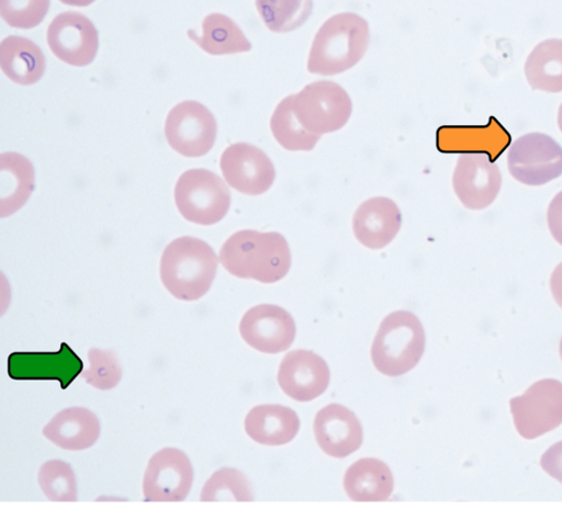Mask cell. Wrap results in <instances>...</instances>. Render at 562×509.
Returning <instances> with one entry per match:
<instances>
[{
  "instance_id": "11",
  "label": "cell",
  "mask_w": 562,
  "mask_h": 509,
  "mask_svg": "<svg viewBox=\"0 0 562 509\" xmlns=\"http://www.w3.org/2000/svg\"><path fill=\"white\" fill-rule=\"evenodd\" d=\"M221 169L232 189L251 196L268 192L277 177L271 159L248 143L227 147L221 159Z\"/></svg>"
},
{
  "instance_id": "8",
  "label": "cell",
  "mask_w": 562,
  "mask_h": 509,
  "mask_svg": "<svg viewBox=\"0 0 562 509\" xmlns=\"http://www.w3.org/2000/svg\"><path fill=\"white\" fill-rule=\"evenodd\" d=\"M518 433L537 439L562 425V383L548 378L532 384L521 396L510 401Z\"/></svg>"
},
{
  "instance_id": "27",
  "label": "cell",
  "mask_w": 562,
  "mask_h": 509,
  "mask_svg": "<svg viewBox=\"0 0 562 509\" xmlns=\"http://www.w3.org/2000/svg\"><path fill=\"white\" fill-rule=\"evenodd\" d=\"M257 11L271 32H293L306 23L313 13V0H256Z\"/></svg>"
},
{
  "instance_id": "26",
  "label": "cell",
  "mask_w": 562,
  "mask_h": 509,
  "mask_svg": "<svg viewBox=\"0 0 562 509\" xmlns=\"http://www.w3.org/2000/svg\"><path fill=\"white\" fill-rule=\"evenodd\" d=\"M2 181L11 182L2 190V217L16 213L31 197L35 189V172L31 161L16 154L2 158Z\"/></svg>"
},
{
  "instance_id": "17",
  "label": "cell",
  "mask_w": 562,
  "mask_h": 509,
  "mask_svg": "<svg viewBox=\"0 0 562 509\" xmlns=\"http://www.w3.org/2000/svg\"><path fill=\"white\" fill-rule=\"evenodd\" d=\"M314 434L322 451L335 459H346L358 452L363 443V428L359 418L338 404L317 412Z\"/></svg>"
},
{
  "instance_id": "19",
  "label": "cell",
  "mask_w": 562,
  "mask_h": 509,
  "mask_svg": "<svg viewBox=\"0 0 562 509\" xmlns=\"http://www.w3.org/2000/svg\"><path fill=\"white\" fill-rule=\"evenodd\" d=\"M401 227L400 207L393 200L382 196L362 203L352 219L355 237L371 250H380L390 246Z\"/></svg>"
},
{
  "instance_id": "33",
  "label": "cell",
  "mask_w": 562,
  "mask_h": 509,
  "mask_svg": "<svg viewBox=\"0 0 562 509\" xmlns=\"http://www.w3.org/2000/svg\"><path fill=\"white\" fill-rule=\"evenodd\" d=\"M542 468L562 484V441L553 444L541 459Z\"/></svg>"
},
{
  "instance_id": "4",
  "label": "cell",
  "mask_w": 562,
  "mask_h": 509,
  "mask_svg": "<svg viewBox=\"0 0 562 509\" xmlns=\"http://www.w3.org/2000/svg\"><path fill=\"white\" fill-rule=\"evenodd\" d=\"M426 349L425 328L409 312L384 318L372 346V362L383 375L398 377L416 367Z\"/></svg>"
},
{
  "instance_id": "34",
  "label": "cell",
  "mask_w": 562,
  "mask_h": 509,
  "mask_svg": "<svg viewBox=\"0 0 562 509\" xmlns=\"http://www.w3.org/2000/svg\"><path fill=\"white\" fill-rule=\"evenodd\" d=\"M548 225L555 241L562 246V191L553 197L549 205Z\"/></svg>"
},
{
  "instance_id": "25",
  "label": "cell",
  "mask_w": 562,
  "mask_h": 509,
  "mask_svg": "<svg viewBox=\"0 0 562 509\" xmlns=\"http://www.w3.org/2000/svg\"><path fill=\"white\" fill-rule=\"evenodd\" d=\"M202 36L190 30L189 37L204 52L211 55L246 53L251 49L243 30L226 15L214 13L202 22Z\"/></svg>"
},
{
  "instance_id": "21",
  "label": "cell",
  "mask_w": 562,
  "mask_h": 509,
  "mask_svg": "<svg viewBox=\"0 0 562 509\" xmlns=\"http://www.w3.org/2000/svg\"><path fill=\"white\" fill-rule=\"evenodd\" d=\"M247 434L262 445H283L291 442L301 429L297 414L281 405H261L246 417Z\"/></svg>"
},
{
  "instance_id": "12",
  "label": "cell",
  "mask_w": 562,
  "mask_h": 509,
  "mask_svg": "<svg viewBox=\"0 0 562 509\" xmlns=\"http://www.w3.org/2000/svg\"><path fill=\"white\" fill-rule=\"evenodd\" d=\"M47 42L57 58L74 67L91 65L99 49L97 27L77 12L57 15L48 27Z\"/></svg>"
},
{
  "instance_id": "30",
  "label": "cell",
  "mask_w": 562,
  "mask_h": 509,
  "mask_svg": "<svg viewBox=\"0 0 562 509\" xmlns=\"http://www.w3.org/2000/svg\"><path fill=\"white\" fill-rule=\"evenodd\" d=\"M38 484L48 500L55 502H75L78 500L76 474L67 462L48 461L38 473Z\"/></svg>"
},
{
  "instance_id": "9",
  "label": "cell",
  "mask_w": 562,
  "mask_h": 509,
  "mask_svg": "<svg viewBox=\"0 0 562 509\" xmlns=\"http://www.w3.org/2000/svg\"><path fill=\"white\" fill-rule=\"evenodd\" d=\"M165 133L173 151L187 158H200L212 151L217 137V123L204 105L187 101L169 112Z\"/></svg>"
},
{
  "instance_id": "14",
  "label": "cell",
  "mask_w": 562,
  "mask_h": 509,
  "mask_svg": "<svg viewBox=\"0 0 562 509\" xmlns=\"http://www.w3.org/2000/svg\"><path fill=\"white\" fill-rule=\"evenodd\" d=\"M502 186V174L497 165L487 155L465 154L457 163L453 189L469 210H484L497 197Z\"/></svg>"
},
{
  "instance_id": "22",
  "label": "cell",
  "mask_w": 562,
  "mask_h": 509,
  "mask_svg": "<svg viewBox=\"0 0 562 509\" xmlns=\"http://www.w3.org/2000/svg\"><path fill=\"white\" fill-rule=\"evenodd\" d=\"M344 486L353 501H386L394 491V476L387 464L375 459H363L347 470Z\"/></svg>"
},
{
  "instance_id": "16",
  "label": "cell",
  "mask_w": 562,
  "mask_h": 509,
  "mask_svg": "<svg viewBox=\"0 0 562 509\" xmlns=\"http://www.w3.org/2000/svg\"><path fill=\"white\" fill-rule=\"evenodd\" d=\"M240 335L245 342L262 353L276 354L286 351L295 338L292 316L274 305H260L246 313L240 323Z\"/></svg>"
},
{
  "instance_id": "2",
  "label": "cell",
  "mask_w": 562,
  "mask_h": 509,
  "mask_svg": "<svg viewBox=\"0 0 562 509\" xmlns=\"http://www.w3.org/2000/svg\"><path fill=\"white\" fill-rule=\"evenodd\" d=\"M218 258L202 239L184 236L164 251L160 278L167 291L182 302H196L211 290L217 274Z\"/></svg>"
},
{
  "instance_id": "36",
  "label": "cell",
  "mask_w": 562,
  "mask_h": 509,
  "mask_svg": "<svg viewBox=\"0 0 562 509\" xmlns=\"http://www.w3.org/2000/svg\"><path fill=\"white\" fill-rule=\"evenodd\" d=\"M63 4L77 7V8H86L95 2V0H60Z\"/></svg>"
},
{
  "instance_id": "10",
  "label": "cell",
  "mask_w": 562,
  "mask_h": 509,
  "mask_svg": "<svg viewBox=\"0 0 562 509\" xmlns=\"http://www.w3.org/2000/svg\"><path fill=\"white\" fill-rule=\"evenodd\" d=\"M194 470L189 456L176 448H165L147 464L143 496L150 502L184 501L192 489Z\"/></svg>"
},
{
  "instance_id": "24",
  "label": "cell",
  "mask_w": 562,
  "mask_h": 509,
  "mask_svg": "<svg viewBox=\"0 0 562 509\" xmlns=\"http://www.w3.org/2000/svg\"><path fill=\"white\" fill-rule=\"evenodd\" d=\"M525 76L535 91L562 92V39L550 38L538 44L528 55Z\"/></svg>"
},
{
  "instance_id": "13",
  "label": "cell",
  "mask_w": 562,
  "mask_h": 509,
  "mask_svg": "<svg viewBox=\"0 0 562 509\" xmlns=\"http://www.w3.org/2000/svg\"><path fill=\"white\" fill-rule=\"evenodd\" d=\"M79 355L67 344L55 352H13L8 373L16 381H57L64 391L82 373Z\"/></svg>"
},
{
  "instance_id": "5",
  "label": "cell",
  "mask_w": 562,
  "mask_h": 509,
  "mask_svg": "<svg viewBox=\"0 0 562 509\" xmlns=\"http://www.w3.org/2000/svg\"><path fill=\"white\" fill-rule=\"evenodd\" d=\"M175 201L187 220L212 226L227 215L231 193L216 173L205 169H192L184 172L177 182Z\"/></svg>"
},
{
  "instance_id": "28",
  "label": "cell",
  "mask_w": 562,
  "mask_h": 509,
  "mask_svg": "<svg viewBox=\"0 0 562 509\" xmlns=\"http://www.w3.org/2000/svg\"><path fill=\"white\" fill-rule=\"evenodd\" d=\"M271 129L278 143L288 151H312L321 136L308 132L295 116L292 95L284 99L276 109Z\"/></svg>"
},
{
  "instance_id": "15",
  "label": "cell",
  "mask_w": 562,
  "mask_h": 509,
  "mask_svg": "<svg viewBox=\"0 0 562 509\" xmlns=\"http://www.w3.org/2000/svg\"><path fill=\"white\" fill-rule=\"evenodd\" d=\"M278 381L288 397L308 403L327 392L330 370L324 359L315 352L294 350L284 357Z\"/></svg>"
},
{
  "instance_id": "29",
  "label": "cell",
  "mask_w": 562,
  "mask_h": 509,
  "mask_svg": "<svg viewBox=\"0 0 562 509\" xmlns=\"http://www.w3.org/2000/svg\"><path fill=\"white\" fill-rule=\"evenodd\" d=\"M200 500L254 501V491L248 477L239 470L221 468L215 472L202 488Z\"/></svg>"
},
{
  "instance_id": "1",
  "label": "cell",
  "mask_w": 562,
  "mask_h": 509,
  "mask_svg": "<svg viewBox=\"0 0 562 509\" xmlns=\"http://www.w3.org/2000/svg\"><path fill=\"white\" fill-rule=\"evenodd\" d=\"M220 261L235 278L273 284L288 275L292 258L281 234L241 230L227 239Z\"/></svg>"
},
{
  "instance_id": "31",
  "label": "cell",
  "mask_w": 562,
  "mask_h": 509,
  "mask_svg": "<svg viewBox=\"0 0 562 509\" xmlns=\"http://www.w3.org/2000/svg\"><path fill=\"white\" fill-rule=\"evenodd\" d=\"M88 361L90 366L81 373L88 385L101 392H109L121 383L124 371L120 358L113 350L92 348L88 351Z\"/></svg>"
},
{
  "instance_id": "18",
  "label": "cell",
  "mask_w": 562,
  "mask_h": 509,
  "mask_svg": "<svg viewBox=\"0 0 562 509\" xmlns=\"http://www.w3.org/2000/svg\"><path fill=\"white\" fill-rule=\"evenodd\" d=\"M512 136L495 117L486 126L441 127L437 133V147L442 154H483L492 161L505 154Z\"/></svg>"
},
{
  "instance_id": "20",
  "label": "cell",
  "mask_w": 562,
  "mask_h": 509,
  "mask_svg": "<svg viewBox=\"0 0 562 509\" xmlns=\"http://www.w3.org/2000/svg\"><path fill=\"white\" fill-rule=\"evenodd\" d=\"M43 434L65 451L80 452L98 442L101 423L92 410L71 407L57 412L43 429Z\"/></svg>"
},
{
  "instance_id": "37",
  "label": "cell",
  "mask_w": 562,
  "mask_h": 509,
  "mask_svg": "<svg viewBox=\"0 0 562 509\" xmlns=\"http://www.w3.org/2000/svg\"><path fill=\"white\" fill-rule=\"evenodd\" d=\"M558 126H559V129L562 133V103H561V105L559 108V111H558Z\"/></svg>"
},
{
  "instance_id": "38",
  "label": "cell",
  "mask_w": 562,
  "mask_h": 509,
  "mask_svg": "<svg viewBox=\"0 0 562 509\" xmlns=\"http://www.w3.org/2000/svg\"><path fill=\"white\" fill-rule=\"evenodd\" d=\"M560 355H561V359H562V339H561V342H560Z\"/></svg>"
},
{
  "instance_id": "6",
  "label": "cell",
  "mask_w": 562,
  "mask_h": 509,
  "mask_svg": "<svg viewBox=\"0 0 562 509\" xmlns=\"http://www.w3.org/2000/svg\"><path fill=\"white\" fill-rule=\"evenodd\" d=\"M292 108L301 124L319 136L344 128L352 112L345 89L328 80L310 83L302 92L292 95Z\"/></svg>"
},
{
  "instance_id": "3",
  "label": "cell",
  "mask_w": 562,
  "mask_h": 509,
  "mask_svg": "<svg viewBox=\"0 0 562 509\" xmlns=\"http://www.w3.org/2000/svg\"><path fill=\"white\" fill-rule=\"evenodd\" d=\"M370 43L369 23L355 13H341L325 22L316 34L308 57V71L336 76L357 66Z\"/></svg>"
},
{
  "instance_id": "7",
  "label": "cell",
  "mask_w": 562,
  "mask_h": 509,
  "mask_svg": "<svg viewBox=\"0 0 562 509\" xmlns=\"http://www.w3.org/2000/svg\"><path fill=\"white\" fill-rule=\"evenodd\" d=\"M508 169L526 186H543L562 176V146L541 133L521 136L509 148Z\"/></svg>"
},
{
  "instance_id": "35",
  "label": "cell",
  "mask_w": 562,
  "mask_h": 509,
  "mask_svg": "<svg viewBox=\"0 0 562 509\" xmlns=\"http://www.w3.org/2000/svg\"><path fill=\"white\" fill-rule=\"evenodd\" d=\"M550 287L555 303L562 309V262L554 269L551 275Z\"/></svg>"
},
{
  "instance_id": "32",
  "label": "cell",
  "mask_w": 562,
  "mask_h": 509,
  "mask_svg": "<svg viewBox=\"0 0 562 509\" xmlns=\"http://www.w3.org/2000/svg\"><path fill=\"white\" fill-rule=\"evenodd\" d=\"M49 10V0H0V13L12 27L33 29Z\"/></svg>"
},
{
  "instance_id": "23",
  "label": "cell",
  "mask_w": 562,
  "mask_h": 509,
  "mask_svg": "<svg viewBox=\"0 0 562 509\" xmlns=\"http://www.w3.org/2000/svg\"><path fill=\"white\" fill-rule=\"evenodd\" d=\"M0 66L15 83L31 86L43 78L46 59L40 46L31 39L10 36L0 45Z\"/></svg>"
}]
</instances>
